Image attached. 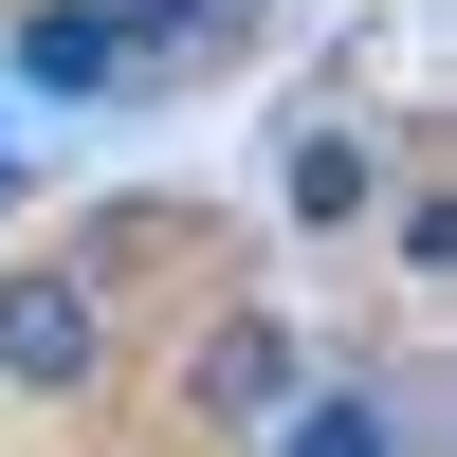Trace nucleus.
I'll return each mask as SVG.
<instances>
[{
  "mask_svg": "<svg viewBox=\"0 0 457 457\" xmlns=\"http://www.w3.org/2000/svg\"><path fill=\"white\" fill-rule=\"evenodd\" d=\"M293 385H312V366H293V312H220L202 348H183V421H220V439H275Z\"/></svg>",
  "mask_w": 457,
  "mask_h": 457,
  "instance_id": "2",
  "label": "nucleus"
},
{
  "mask_svg": "<svg viewBox=\"0 0 457 457\" xmlns=\"http://www.w3.org/2000/svg\"><path fill=\"white\" fill-rule=\"evenodd\" d=\"M275 457H403V385H293Z\"/></svg>",
  "mask_w": 457,
  "mask_h": 457,
  "instance_id": "5",
  "label": "nucleus"
},
{
  "mask_svg": "<svg viewBox=\"0 0 457 457\" xmlns=\"http://www.w3.org/2000/svg\"><path fill=\"white\" fill-rule=\"evenodd\" d=\"M0 220H19V146H0Z\"/></svg>",
  "mask_w": 457,
  "mask_h": 457,
  "instance_id": "8",
  "label": "nucleus"
},
{
  "mask_svg": "<svg viewBox=\"0 0 457 457\" xmlns=\"http://www.w3.org/2000/svg\"><path fill=\"white\" fill-rule=\"evenodd\" d=\"M385 256H403V275H439V256H457V183H403V202H385Z\"/></svg>",
  "mask_w": 457,
  "mask_h": 457,
  "instance_id": "6",
  "label": "nucleus"
},
{
  "mask_svg": "<svg viewBox=\"0 0 457 457\" xmlns=\"http://www.w3.org/2000/svg\"><path fill=\"white\" fill-rule=\"evenodd\" d=\"M110 385V256H0V403Z\"/></svg>",
  "mask_w": 457,
  "mask_h": 457,
  "instance_id": "1",
  "label": "nucleus"
},
{
  "mask_svg": "<svg viewBox=\"0 0 457 457\" xmlns=\"http://www.w3.org/2000/svg\"><path fill=\"white\" fill-rule=\"evenodd\" d=\"M0 55H19V92H55V110H129V92H146V55L92 19V0H19Z\"/></svg>",
  "mask_w": 457,
  "mask_h": 457,
  "instance_id": "3",
  "label": "nucleus"
},
{
  "mask_svg": "<svg viewBox=\"0 0 457 457\" xmlns=\"http://www.w3.org/2000/svg\"><path fill=\"white\" fill-rule=\"evenodd\" d=\"M275 202L312 220V238H348V220H385V146H366L348 110H312V129H275Z\"/></svg>",
  "mask_w": 457,
  "mask_h": 457,
  "instance_id": "4",
  "label": "nucleus"
},
{
  "mask_svg": "<svg viewBox=\"0 0 457 457\" xmlns=\"http://www.w3.org/2000/svg\"><path fill=\"white\" fill-rule=\"evenodd\" d=\"M110 37H129V55H183V37H220V0H92Z\"/></svg>",
  "mask_w": 457,
  "mask_h": 457,
  "instance_id": "7",
  "label": "nucleus"
}]
</instances>
